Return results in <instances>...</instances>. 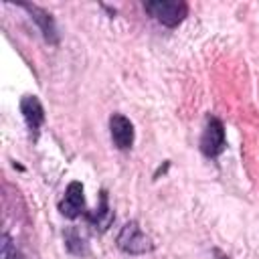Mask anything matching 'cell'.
<instances>
[{
	"instance_id": "cell-3",
	"label": "cell",
	"mask_w": 259,
	"mask_h": 259,
	"mask_svg": "<svg viewBox=\"0 0 259 259\" xmlns=\"http://www.w3.org/2000/svg\"><path fill=\"white\" fill-rule=\"evenodd\" d=\"M225 125L221 119L217 117H210L206 121V127L202 132V138H200V150L204 156L208 158H214L219 156L223 150H225Z\"/></svg>"
},
{
	"instance_id": "cell-5",
	"label": "cell",
	"mask_w": 259,
	"mask_h": 259,
	"mask_svg": "<svg viewBox=\"0 0 259 259\" xmlns=\"http://www.w3.org/2000/svg\"><path fill=\"white\" fill-rule=\"evenodd\" d=\"M109 134H111L113 144H115L119 150L132 148V144H134V123H132L125 115L113 113V115L109 117Z\"/></svg>"
},
{
	"instance_id": "cell-9",
	"label": "cell",
	"mask_w": 259,
	"mask_h": 259,
	"mask_svg": "<svg viewBox=\"0 0 259 259\" xmlns=\"http://www.w3.org/2000/svg\"><path fill=\"white\" fill-rule=\"evenodd\" d=\"M65 247H67V251L73 253V255H85V253H87L85 239H83L75 229H67V231H65Z\"/></svg>"
},
{
	"instance_id": "cell-7",
	"label": "cell",
	"mask_w": 259,
	"mask_h": 259,
	"mask_svg": "<svg viewBox=\"0 0 259 259\" xmlns=\"http://www.w3.org/2000/svg\"><path fill=\"white\" fill-rule=\"evenodd\" d=\"M20 111H22V117H24L28 130L36 134L38 127H40L42 121H45V109H42L38 97H36V95H24V97L20 99Z\"/></svg>"
},
{
	"instance_id": "cell-8",
	"label": "cell",
	"mask_w": 259,
	"mask_h": 259,
	"mask_svg": "<svg viewBox=\"0 0 259 259\" xmlns=\"http://www.w3.org/2000/svg\"><path fill=\"white\" fill-rule=\"evenodd\" d=\"M87 219H89V223H91L95 229H99L101 233H103V231H107V229H109V225L113 223V210L109 208L107 192H105V190L101 192V202H99L97 212H89V214H87Z\"/></svg>"
},
{
	"instance_id": "cell-6",
	"label": "cell",
	"mask_w": 259,
	"mask_h": 259,
	"mask_svg": "<svg viewBox=\"0 0 259 259\" xmlns=\"http://www.w3.org/2000/svg\"><path fill=\"white\" fill-rule=\"evenodd\" d=\"M20 6H22V8L30 14V18L36 22V26L40 28L45 40L51 42V45H57V42H59V34H57V26H55L53 16H51L47 10H42L40 6H34V4H20Z\"/></svg>"
},
{
	"instance_id": "cell-4",
	"label": "cell",
	"mask_w": 259,
	"mask_h": 259,
	"mask_svg": "<svg viewBox=\"0 0 259 259\" xmlns=\"http://www.w3.org/2000/svg\"><path fill=\"white\" fill-rule=\"evenodd\" d=\"M59 210L67 219H77L85 210V196H83V184L79 180L69 182L63 200L59 202Z\"/></svg>"
},
{
	"instance_id": "cell-2",
	"label": "cell",
	"mask_w": 259,
	"mask_h": 259,
	"mask_svg": "<svg viewBox=\"0 0 259 259\" xmlns=\"http://www.w3.org/2000/svg\"><path fill=\"white\" fill-rule=\"evenodd\" d=\"M115 243L127 255H144V253H148V251L154 249L152 239L142 231V227L136 221H130V223H125L121 227Z\"/></svg>"
},
{
	"instance_id": "cell-1",
	"label": "cell",
	"mask_w": 259,
	"mask_h": 259,
	"mask_svg": "<svg viewBox=\"0 0 259 259\" xmlns=\"http://www.w3.org/2000/svg\"><path fill=\"white\" fill-rule=\"evenodd\" d=\"M144 10L168 28L178 26L188 14V6L180 0H148L144 2Z\"/></svg>"
}]
</instances>
